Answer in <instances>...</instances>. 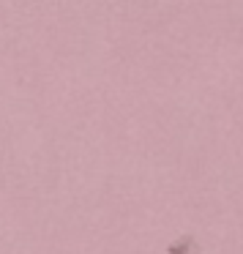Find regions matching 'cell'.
Instances as JSON below:
<instances>
[{
    "label": "cell",
    "instance_id": "6da1fadb",
    "mask_svg": "<svg viewBox=\"0 0 243 254\" xmlns=\"http://www.w3.org/2000/svg\"><path fill=\"white\" fill-rule=\"evenodd\" d=\"M167 254H202V249L194 235H181L167 246Z\"/></svg>",
    "mask_w": 243,
    "mask_h": 254
}]
</instances>
